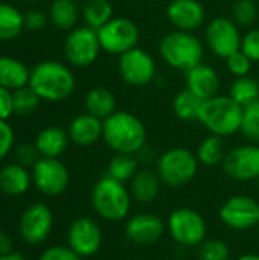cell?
<instances>
[{
    "label": "cell",
    "instance_id": "20",
    "mask_svg": "<svg viewBox=\"0 0 259 260\" xmlns=\"http://www.w3.org/2000/svg\"><path fill=\"white\" fill-rule=\"evenodd\" d=\"M67 133L70 142H73L75 145L82 148L92 146L102 139V119L85 111L70 122Z\"/></svg>",
    "mask_w": 259,
    "mask_h": 260
},
{
    "label": "cell",
    "instance_id": "47",
    "mask_svg": "<svg viewBox=\"0 0 259 260\" xmlns=\"http://www.w3.org/2000/svg\"><path fill=\"white\" fill-rule=\"evenodd\" d=\"M237 260H259V254H255V253H247V254L240 256Z\"/></svg>",
    "mask_w": 259,
    "mask_h": 260
},
{
    "label": "cell",
    "instance_id": "15",
    "mask_svg": "<svg viewBox=\"0 0 259 260\" xmlns=\"http://www.w3.org/2000/svg\"><path fill=\"white\" fill-rule=\"evenodd\" d=\"M224 172L237 181L259 180V146L255 143L240 145L231 149L221 163Z\"/></svg>",
    "mask_w": 259,
    "mask_h": 260
},
{
    "label": "cell",
    "instance_id": "26",
    "mask_svg": "<svg viewBox=\"0 0 259 260\" xmlns=\"http://www.w3.org/2000/svg\"><path fill=\"white\" fill-rule=\"evenodd\" d=\"M81 17V9L75 0H53L49 8V20L61 30L76 27Z\"/></svg>",
    "mask_w": 259,
    "mask_h": 260
},
{
    "label": "cell",
    "instance_id": "32",
    "mask_svg": "<svg viewBox=\"0 0 259 260\" xmlns=\"http://www.w3.org/2000/svg\"><path fill=\"white\" fill-rule=\"evenodd\" d=\"M229 96L244 108L259 99V82L250 76L235 78L231 84Z\"/></svg>",
    "mask_w": 259,
    "mask_h": 260
},
{
    "label": "cell",
    "instance_id": "9",
    "mask_svg": "<svg viewBox=\"0 0 259 260\" xmlns=\"http://www.w3.org/2000/svg\"><path fill=\"white\" fill-rule=\"evenodd\" d=\"M118 72L125 84L130 87L142 88L156 79L157 66L153 55L137 46L119 56Z\"/></svg>",
    "mask_w": 259,
    "mask_h": 260
},
{
    "label": "cell",
    "instance_id": "48",
    "mask_svg": "<svg viewBox=\"0 0 259 260\" xmlns=\"http://www.w3.org/2000/svg\"><path fill=\"white\" fill-rule=\"evenodd\" d=\"M24 2H40V0H24Z\"/></svg>",
    "mask_w": 259,
    "mask_h": 260
},
{
    "label": "cell",
    "instance_id": "23",
    "mask_svg": "<svg viewBox=\"0 0 259 260\" xmlns=\"http://www.w3.org/2000/svg\"><path fill=\"white\" fill-rule=\"evenodd\" d=\"M160 178L156 172V169H139L137 174L131 178L130 181V193L133 197V200L142 203V204H148L153 203L159 192H160Z\"/></svg>",
    "mask_w": 259,
    "mask_h": 260
},
{
    "label": "cell",
    "instance_id": "46",
    "mask_svg": "<svg viewBox=\"0 0 259 260\" xmlns=\"http://www.w3.org/2000/svg\"><path fill=\"white\" fill-rule=\"evenodd\" d=\"M0 260H27L23 254H20V253H9V254H6V256H2Z\"/></svg>",
    "mask_w": 259,
    "mask_h": 260
},
{
    "label": "cell",
    "instance_id": "45",
    "mask_svg": "<svg viewBox=\"0 0 259 260\" xmlns=\"http://www.w3.org/2000/svg\"><path fill=\"white\" fill-rule=\"evenodd\" d=\"M12 253V239L5 232H0V257Z\"/></svg>",
    "mask_w": 259,
    "mask_h": 260
},
{
    "label": "cell",
    "instance_id": "39",
    "mask_svg": "<svg viewBox=\"0 0 259 260\" xmlns=\"http://www.w3.org/2000/svg\"><path fill=\"white\" fill-rule=\"evenodd\" d=\"M241 52H244L252 62H259V27L249 29L243 35Z\"/></svg>",
    "mask_w": 259,
    "mask_h": 260
},
{
    "label": "cell",
    "instance_id": "38",
    "mask_svg": "<svg viewBox=\"0 0 259 260\" xmlns=\"http://www.w3.org/2000/svg\"><path fill=\"white\" fill-rule=\"evenodd\" d=\"M15 158L17 163L24 168H34V165L41 158L35 143H21L15 148Z\"/></svg>",
    "mask_w": 259,
    "mask_h": 260
},
{
    "label": "cell",
    "instance_id": "44",
    "mask_svg": "<svg viewBox=\"0 0 259 260\" xmlns=\"http://www.w3.org/2000/svg\"><path fill=\"white\" fill-rule=\"evenodd\" d=\"M136 157H137V161H139V165H145V166H148V165H151V163H156L157 161V155H156V151L151 148V146H148V145H145L137 154H134Z\"/></svg>",
    "mask_w": 259,
    "mask_h": 260
},
{
    "label": "cell",
    "instance_id": "24",
    "mask_svg": "<svg viewBox=\"0 0 259 260\" xmlns=\"http://www.w3.org/2000/svg\"><path fill=\"white\" fill-rule=\"evenodd\" d=\"M31 70L17 58L0 56V87L11 91L29 85Z\"/></svg>",
    "mask_w": 259,
    "mask_h": 260
},
{
    "label": "cell",
    "instance_id": "28",
    "mask_svg": "<svg viewBox=\"0 0 259 260\" xmlns=\"http://www.w3.org/2000/svg\"><path fill=\"white\" fill-rule=\"evenodd\" d=\"M85 26L98 30L113 18V5L108 0H85L81 8Z\"/></svg>",
    "mask_w": 259,
    "mask_h": 260
},
{
    "label": "cell",
    "instance_id": "10",
    "mask_svg": "<svg viewBox=\"0 0 259 260\" xmlns=\"http://www.w3.org/2000/svg\"><path fill=\"white\" fill-rule=\"evenodd\" d=\"M241 27L231 17H215L209 21L205 32V41L209 50L218 58H229L241 50Z\"/></svg>",
    "mask_w": 259,
    "mask_h": 260
},
{
    "label": "cell",
    "instance_id": "29",
    "mask_svg": "<svg viewBox=\"0 0 259 260\" xmlns=\"http://www.w3.org/2000/svg\"><path fill=\"white\" fill-rule=\"evenodd\" d=\"M226 145H224V139L220 136H208L197 148V160L200 165L203 166H218L220 163L224 161L226 157Z\"/></svg>",
    "mask_w": 259,
    "mask_h": 260
},
{
    "label": "cell",
    "instance_id": "1",
    "mask_svg": "<svg viewBox=\"0 0 259 260\" xmlns=\"http://www.w3.org/2000/svg\"><path fill=\"white\" fill-rule=\"evenodd\" d=\"M102 140L119 154H137L147 145L143 122L130 111H114L102 120Z\"/></svg>",
    "mask_w": 259,
    "mask_h": 260
},
{
    "label": "cell",
    "instance_id": "4",
    "mask_svg": "<svg viewBox=\"0 0 259 260\" xmlns=\"http://www.w3.org/2000/svg\"><path fill=\"white\" fill-rule=\"evenodd\" d=\"M131 193L121 183L110 175L99 178L92 189V206L93 210L105 221H122L131 210Z\"/></svg>",
    "mask_w": 259,
    "mask_h": 260
},
{
    "label": "cell",
    "instance_id": "6",
    "mask_svg": "<svg viewBox=\"0 0 259 260\" xmlns=\"http://www.w3.org/2000/svg\"><path fill=\"white\" fill-rule=\"evenodd\" d=\"M198 160L194 152L186 148H171L159 155L156 172L162 184L179 189L189 184L198 171Z\"/></svg>",
    "mask_w": 259,
    "mask_h": 260
},
{
    "label": "cell",
    "instance_id": "14",
    "mask_svg": "<svg viewBox=\"0 0 259 260\" xmlns=\"http://www.w3.org/2000/svg\"><path fill=\"white\" fill-rule=\"evenodd\" d=\"M220 219L232 230H252L259 225V203L247 195L231 197L220 207Z\"/></svg>",
    "mask_w": 259,
    "mask_h": 260
},
{
    "label": "cell",
    "instance_id": "5",
    "mask_svg": "<svg viewBox=\"0 0 259 260\" xmlns=\"http://www.w3.org/2000/svg\"><path fill=\"white\" fill-rule=\"evenodd\" d=\"M198 122L214 136L231 137L241 129L243 107L229 94L203 101Z\"/></svg>",
    "mask_w": 259,
    "mask_h": 260
},
{
    "label": "cell",
    "instance_id": "19",
    "mask_svg": "<svg viewBox=\"0 0 259 260\" xmlns=\"http://www.w3.org/2000/svg\"><path fill=\"white\" fill-rule=\"evenodd\" d=\"M185 82L186 88L202 101H208L211 98L218 96L221 85L218 72L203 62L185 73Z\"/></svg>",
    "mask_w": 259,
    "mask_h": 260
},
{
    "label": "cell",
    "instance_id": "36",
    "mask_svg": "<svg viewBox=\"0 0 259 260\" xmlns=\"http://www.w3.org/2000/svg\"><path fill=\"white\" fill-rule=\"evenodd\" d=\"M200 260H229L231 248L224 241L220 239H205L198 245Z\"/></svg>",
    "mask_w": 259,
    "mask_h": 260
},
{
    "label": "cell",
    "instance_id": "40",
    "mask_svg": "<svg viewBox=\"0 0 259 260\" xmlns=\"http://www.w3.org/2000/svg\"><path fill=\"white\" fill-rule=\"evenodd\" d=\"M69 245H53L41 253L38 260H81Z\"/></svg>",
    "mask_w": 259,
    "mask_h": 260
},
{
    "label": "cell",
    "instance_id": "3",
    "mask_svg": "<svg viewBox=\"0 0 259 260\" xmlns=\"http://www.w3.org/2000/svg\"><path fill=\"white\" fill-rule=\"evenodd\" d=\"M159 53L165 64L186 73L203 62L205 46L194 32L174 29L162 37Z\"/></svg>",
    "mask_w": 259,
    "mask_h": 260
},
{
    "label": "cell",
    "instance_id": "21",
    "mask_svg": "<svg viewBox=\"0 0 259 260\" xmlns=\"http://www.w3.org/2000/svg\"><path fill=\"white\" fill-rule=\"evenodd\" d=\"M32 174L18 163H9L0 169V192L9 197L24 195L31 189Z\"/></svg>",
    "mask_w": 259,
    "mask_h": 260
},
{
    "label": "cell",
    "instance_id": "12",
    "mask_svg": "<svg viewBox=\"0 0 259 260\" xmlns=\"http://www.w3.org/2000/svg\"><path fill=\"white\" fill-rule=\"evenodd\" d=\"M32 183L47 197H58L64 193L70 183V174L60 158L41 157L32 168Z\"/></svg>",
    "mask_w": 259,
    "mask_h": 260
},
{
    "label": "cell",
    "instance_id": "16",
    "mask_svg": "<svg viewBox=\"0 0 259 260\" xmlns=\"http://www.w3.org/2000/svg\"><path fill=\"white\" fill-rule=\"evenodd\" d=\"M67 245L79 256H95L102 245V230L99 224L87 216L75 219L67 230Z\"/></svg>",
    "mask_w": 259,
    "mask_h": 260
},
{
    "label": "cell",
    "instance_id": "17",
    "mask_svg": "<svg viewBox=\"0 0 259 260\" xmlns=\"http://www.w3.org/2000/svg\"><path fill=\"white\" fill-rule=\"evenodd\" d=\"M168 21L177 30L194 32L206 21V9L198 0H171L166 6Z\"/></svg>",
    "mask_w": 259,
    "mask_h": 260
},
{
    "label": "cell",
    "instance_id": "30",
    "mask_svg": "<svg viewBox=\"0 0 259 260\" xmlns=\"http://www.w3.org/2000/svg\"><path fill=\"white\" fill-rule=\"evenodd\" d=\"M24 29V14L9 3H0V40L9 41Z\"/></svg>",
    "mask_w": 259,
    "mask_h": 260
},
{
    "label": "cell",
    "instance_id": "11",
    "mask_svg": "<svg viewBox=\"0 0 259 260\" xmlns=\"http://www.w3.org/2000/svg\"><path fill=\"white\" fill-rule=\"evenodd\" d=\"M102 52L98 38V30L89 26H76L72 29L64 41L66 59L75 67L92 66Z\"/></svg>",
    "mask_w": 259,
    "mask_h": 260
},
{
    "label": "cell",
    "instance_id": "49",
    "mask_svg": "<svg viewBox=\"0 0 259 260\" xmlns=\"http://www.w3.org/2000/svg\"><path fill=\"white\" fill-rule=\"evenodd\" d=\"M258 227H259V225H258Z\"/></svg>",
    "mask_w": 259,
    "mask_h": 260
},
{
    "label": "cell",
    "instance_id": "34",
    "mask_svg": "<svg viewBox=\"0 0 259 260\" xmlns=\"http://www.w3.org/2000/svg\"><path fill=\"white\" fill-rule=\"evenodd\" d=\"M231 18L240 27H250L258 18V6L255 0H237L232 6Z\"/></svg>",
    "mask_w": 259,
    "mask_h": 260
},
{
    "label": "cell",
    "instance_id": "13",
    "mask_svg": "<svg viewBox=\"0 0 259 260\" xmlns=\"http://www.w3.org/2000/svg\"><path fill=\"white\" fill-rule=\"evenodd\" d=\"M52 227L53 213L43 203H35L26 207L18 221V233L29 245L43 244L49 238Z\"/></svg>",
    "mask_w": 259,
    "mask_h": 260
},
{
    "label": "cell",
    "instance_id": "37",
    "mask_svg": "<svg viewBox=\"0 0 259 260\" xmlns=\"http://www.w3.org/2000/svg\"><path fill=\"white\" fill-rule=\"evenodd\" d=\"M252 59L241 50L235 52L234 55H231L229 58H226V67L229 70L231 75H234L235 78H243V76H249L250 70H252Z\"/></svg>",
    "mask_w": 259,
    "mask_h": 260
},
{
    "label": "cell",
    "instance_id": "27",
    "mask_svg": "<svg viewBox=\"0 0 259 260\" xmlns=\"http://www.w3.org/2000/svg\"><path fill=\"white\" fill-rule=\"evenodd\" d=\"M203 101L188 88L180 90L172 99V113L182 122H198Z\"/></svg>",
    "mask_w": 259,
    "mask_h": 260
},
{
    "label": "cell",
    "instance_id": "22",
    "mask_svg": "<svg viewBox=\"0 0 259 260\" xmlns=\"http://www.w3.org/2000/svg\"><path fill=\"white\" fill-rule=\"evenodd\" d=\"M70 142L69 133L61 126H47L35 139V146L41 157L58 158L64 154Z\"/></svg>",
    "mask_w": 259,
    "mask_h": 260
},
{
    "label": "cell",
    "instance_id": "18",
    "mask_svg": "<svg viewBox=\"0 0 259 260\" xmlns=\"http://www.w3.org/2000/svg\"><path fill=\"white\" fill-rule=\"evenodd\" d=\"M166 224L156 215L139 213L125 224V236L136 245H153L163 236Z\"/></svg>",
    "mask_w": 259,
    "mask_h": 260
},
{
    "label": "cell",
    "instance_id": "8",
    "mask_svg": "<svg viewBox=\"0 0 259 260\" xmlns=\"http://www.w3.org/2000/svg\"><path fill=\"white\" fill-rule=\"evenodd\" d=\"M98 38L102 52L121 56L122 53L137 47L140 32L133 20L127 17H113L98 29Z\"/></svg>",
    "mask_w": 259,
    "mask_h": 260
},
{
    "label": "cell",
    "instance_id": "33",
    "mask_svg": "<svg viewBox=\"0 0 259 260\" xmlns=\"http://www.w3.org/2000/svg\"><path fill=\"white\" fill-rule=\"evenodd\" d=\"M40 96L31 88V85L21 87L12 91V102H14V114L26 116L37 110L40 104Z\"/></svg>",
    "mask_w": 259,
    "mask_h": 260
},
{
    "label": "cell",
    "instance_id": "7",
    "mask_svg": "<svg viewBox=\"0 0 259 260\" xmlns=\"http://www.w3.org/2000/svg\"><path fill=\"white\" fill-rule=\"evenodd\" d=\"M166 230L174 242L182 247H198L208 236L205 218L191 207H179L171 212L166 221Z\"/></svg>",
    "mask_w": 259,
    "mask_h": 260
},
{
    "label": "cell",
    "instance_id": "2",
    "mask_svg": "<svg viewBox=\"0 0 259 260\" xmlns=\"http://www.w3.org/2000/svg\"><path fill=\"white\" fill-rule=\"evenodd\" d=\"M29 85L41 101L61 102L70 98L75 90L76 79L66 64L46 59L38 62L31 70Z\"/></svg>",
    "mask_w": 259,
    "mask_h": 260
},
{
    "label": "cell",
    "instance_id": "43",
    "mask_svg": "<svg viewBox=\"0 0 259 260\" xmlns=\"http://www.w3.org/2000/svg\"><path fill=\"white\" fill-rule=\"evenodd\" d=\"M14 114L12 91L0 87V120H8Z\"/></svg>",
    "mask_w": 259,
    "mask_h": 260
},
{
    "label": "cell",
    "instance_id": "41",
    "mask_svg": "<svg viewBox=\"0 0 259 260\" xmlns=\"http://www.w3.org/2000/svg\"><path fill=\"white\" fill-rule=\"evenodd\" d=\"M14 129L8 120H0V160H3L14 146Z\"/></svg>",
    "mask_w": 259,
    "mask_h": 260
},
{
    "label": "cell",
    "instance_id": "31",
    "mask_svg": "<svg viewBox=\"0 0 259 260\" xmlns=\"http://www.w3.org/2000/svg\"><path fill=\"white\" fill-rule=\"evenodd\" d=\"M137 171H139V161L134 154L116 152L107 166V175H110L111 178L121 183L131 181V178L137 174Z\"/></svg>",
    "mask_w": 259,
    "mask_h": 260
},
{
    "label": "cell",
    "instance_id": "35",
    "mask_svg": "<svg viewBox=\"0 0 259 260\" xmlns=\"http://www.w3.org/2000/svg\"><path fill=\"white\" fill-rule=\"evenodd\" d=\"M240 133H243V136L252 142H259V99L243 108Z\"/></svg>",
    "mask_w": 259,
    "mask_h": 260
},
{
    "label": "cell",
    "instance_id": "25",
    "mask_svg": "<svg viewBox=\"0 0 259 260\" xmlns=\"http://www.w3.org/2000/svg\"><path fill=\"white\" fill-rule=\"evenodd\" d=\"M84 107L85 111L99 117V119H107L108 116H111L118 107L116 98L114 94L105 88V87H93L87 91L85 98H84Z\"/></svg>",
    "mask_w": 259,
    "mask_h": 260
},
{
    "label": "cell",
    "instance_id": "42",
    "mask_svg": "<svg viewBox=\"0 0 259 260\" xmlns=\"http://www.w3.org/2000/svg\"><path fill=\"white\" fill-rule=\"evenodd\" d=\"M47 23V17L38 11V9H34V11H27L24 14V29H29V30H40L46 26Z\"/></svg>",
    "mask_w": 259,
    "mask_h": 260
}]
</instances>
